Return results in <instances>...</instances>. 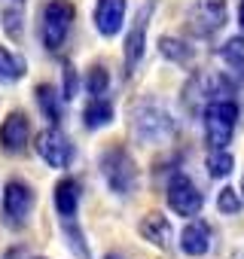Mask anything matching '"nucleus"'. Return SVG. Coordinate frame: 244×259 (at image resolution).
Listing matches in <instances>:
<instances>
[{"label": "nucleus", "instance_id": "nucleus-1", "mask_svg": "<svg viewBox=\"0 0 244 259\" xmlns=\"http://www.w3.org/2000/svg\"><path fill=\"white\" fill-rule=\"evenodd\" d=\"M98 168H101V177L107 183V189L116 195V198H132L141 186V171H138V162L135 156L122 147V144H113L101 153L98 159Z\"/></svg>", "mask_w": 244, "mask_h": 259}, {"label": "nucleus", "instance_id": "nucleus-2", "mask_svg": "<svg viewBox=\"0 0 244 259\" xmlns=\"http://www.w3.org/2000/svg\"><path fill=\"white\" fill-rule=\"evenodd\" d=\"M177 132L174 116L159 101H138L132 107V135L141 144H168Z\"/></svg>", "mask_w": 244, "mask_h": 259}, {"label": "nucleus", "instance_id": "nucleus-3", "mask_svg": "<svg viewBox=\"0 0 244 259\" xmlns=\"http://www.w3.org/2000/svg\"><path fill=\"white\" fill-rule=\"evenodd\" d=\"M238 104L235 98H223V101H211L201 110V128H205V141L211 150H226L235 138V128H238Z\"/></svg>", "mask_w": 244, "mask_h": 259}, {"label": "nucleus", "instance_id": "nucleus-4", "mask_svg": "<svg viewBox=\"0 0 244 259\" xmlns=\"http://www.w3.org/2000/svg\"><path fill=\"white\" fill-rule=\"evenodd\" d=\"M76 22V7L70 0H49L40 10V40L46 52H61Z\"/></svg>", "mask_w": 244, "mask_h": 259}, {"label": "nucleus", "instance_id": "nucleus-5", "mask_svg": "<svg viewBox=\"0 0 244 259\" xmlns=\"http://www.w3.org/2000/svg\"><path fill=\"white\" fill-rule=\"evenodd\" d=\"M37 204V192L28 180L22 177H10L4 183V195H0V213H4V223L10 229H22Z\"/></svg>", "mask_w": 244, "mask_h": 259}, {"label": "nucleus", "instance_id": "nucleus-6", "mask_svg": "<svg viewBox=\"0 0 244 259\" xmlns=\"http://www.w3.org/2000/svg\"><path fill=\"white\" fill-rule=\"evenodd\" d=\"M229 22V7L226 0H195L186 13V28L195 40H211L217 37Z\"/></svg>", "mask_w": 244, "mask_h": 259}, {"label": "nucleus", "instance_id": "nucleus-7", "mask_svg": "<svg viewBox=\"0 0 244 259\" xmlns=\"http://www.w3.org/2000/svg\"><path fill=\"white\" fill-rule=\"evenodd\" d=\"M235 82L238 79H229L226 73H211V70H205V73H195L192 79H189V85H186V104L189 107H208L211 101H223V98H232L235 95Z\"/></svg>", "mask_w": 244, "mask_h": 259}, {"label": "nucleus", "instance_id": "nucleus-8", "mask_svg": "<svg viewBox=\"0 0 244 259\" xmlns=\"http://www.w3.org/2000/svg\"><path fill=\"white\" fill-rule=\"evenodd\" d=\"M153 13H156V0H147V4L138 10L132 28H129V34H126V43H122V55H126V73H129V76L141 67V61H144V55H147V28H150Z\"/></svg>", "mask_w": 244, "mask_h": 259}, {"label": "nucleus", "instance_id": "nucleus-9", "mask_svg": "<svg viewBox=\"0 0 244 259\" xmlns=\"http://www.w3.org/2000/svg\"><path fill=\"white\" fill-rule=\"evenodd\" d=\"M165 201H168V207H171L177 217L192 220V217H198L201 207H205V192L192 183V177L174 174V177L168 180V186H165Z\"/></svg>", "mask_w": 244, "mask_h": 259}, {"label": "nucleus", "instance_id": "nucleus-10", "mask_svg": "<svg viewBox=\"0 0 244 259\" xmlns=\"http://www.w3.org/2000/svg\"><path fill=\"white\" fill-rule=\"evenodd\" d=\"M34 150H37V156H40L49 168H55V171L70 168V165H73V156H76V150H73L70 138L61 132L58 125H49L46 132H40V135H37Z\"/></svg>", "mask_w": 244, "mask_h": 259}, {"label": "nucleus", "instance_id": "nucleus-11", "mask_svg": "<svg viewBox=\"0 0 244 259\" xmlns=\"http://www.w3.org/2000/svg\"><path fill=\"white\" fill-rule=\"evenodd\" d=\"M31 144V119L25 110H10L7 119L0 122V150L7 156H22L28 153Z\"/></svg>", "mask_w": 244, "mask_h": 259}, {"label": "nucleus", "instance_id": "nucleus-12", "mask_svg": "<svg viewBox=\"0 0 244 259\" xmlns=\"http://www.w3.org/2000/svg\"><path fill=\"white\" fill-rule=\"evenodd\" d=\"M126 10L129 4L126 0H95V10H92V22H95V31L101 37H116L126 25Z\"/></svg>", "mask_w": 244, "mask_h": 259}, {"label": "nucleus", "instance_id": "nucleus-13", "mask_svg": "<svg viewBox=\"0 0 244 259\" xmlns=\"http://www.w3.org/2000/svg\"><path fill=\"white\" fill-rule=\"evenodd\" d=\"M138 232H141V238H144L147 244H153V247H159V250H171L174 229H171V223H168L165 213H159V210L144 213V220L138 223Z\"/></svg>", "mask_w": 244, "mask_h": 259}, {"label": "nucleus", "instance_id": "nucleus-14", "mask_svg": "<svg viewBox=\"0 0 244 259\" xmlns=\"http://www.w3.org/2000/svg\"><path fill=\"white\" fill-rule=\"evenodd\" d=\"M214 247V232L205 220H189L180 232V250L186 256H205Z\"/></svg>", "mask_w": 244, "mask_h": 259}, {"label": "nucleus", "instance_id": "nucleus-15", "mask_svg": "<svg viewBox=\"0 0 244 259\" xmlns=\"http://www.w3.org/2000/svg\"><path fill=\"white\" fill-rule=\"evenodd\" d=\"M79 198H83V183L76 177H61L55 183V192H52V204H55V213L61 220L67 217H76L79 210Z\"/></svg>", "mask_w": 244, "mask_h": 259}, {"label": "nucleus", "instance_id": "nucleus-16", "mask_svg": "<svg viewBox=\"0 0 244 259\" xmlns=\"http://www.w3.org/2000/svg\"><path fill=\"white\" fill-rule=\"evenodd\" d=\"M34 98H37V107H40V113L46 116L49 125H58V122L64 119V95H58L55 85L40 82V85L34 89Z\"/></svg>", "mask_w": 244, "mask_h": 259}, {"label": "nucleus", "instance_id": "nucleus-17", "mask_svg": "<svg viewBox=\"0 0 244 259\" xmlns=\"http://www.w3.org/2000/svg\"><path fill=\"white\" fill-rule=\"evenodd\" d=\"M113 119H116V110H113V101H110L107 95H101V98H89V104L83 107V125L89 128V132L107 128Z\"/></svg>", "mask_w": 244, "mask_h": 259}, {"label": "nucleus", "instance_id": "nucleus-18", "mask_svg": "<svg viewBox=\"0 0 244 259\" xmlns=\"http://www.w3.org/2000/svg\"><path fill=\"white\" fill-rule=\"evenodd\" d=\"M217 58L229 67V73H232L238 82H244V34L229 37V40L217 49Z\"/></svg>", "mask_w": 244, "mask_h": 259}, {"label": "nucleus", "instance_id": "nucleus-19", "mask_svg": "<svg viewBox=\"0 0 244 259\" xmlns=\"http://www.w3.org/2000/svg\"><path fill=\"white\" fill-rule=\"evenodd\" d=\"M25 73H28L25 58L16 55V52L7 49V46H0V85H13V82H19Z\"/></svg>", "mask_w": 244, "mask_h": 259}, {"label": "nucleus", "instance_id": "nucleus-20", "mask_svg": "<svg viewBox=\"0 0 244 259\" xmlns=\"http://www.w3.org/2000/svg\"><path fill=\"white\" fill-rule=\"evenodd\" d=\"M159 52H162L165 61L180 64V67L195 58V49H192L186 40H180V37H162V40H159Z\"/></svg>", "mask_w": 244, "mask_h": 259}, {"label": "nucleus", "instance_id": "nucleus-21", "mask_svg": "<svg viewBox=\"0 0 244 259\" xmlns=\"http://www.w3.org/2000/svg\"><path fill=\"white\" fill-rule=\"evenodd\" d=\"M61 232H64L67 250H70L76 259H92V250H89V244H86V235H83V229H79L76 217H67V220H61Z\"/></svg>", "mask_w": 244, "mask_h": 259}, {"label": "nucleus", "instance_id": "nucleus-22", "mask_svg": "<svg viewBox=\"0 0 244 259\" xmlns=\"http://www.w3.org/2000/svg\"><path fill=\"white\" fill-rule=\"evenodd\" d=\"M205 165H208V174L214 180H226L232 174V168H235V159H232L229 150H211L208 159H205Z\"/></svg>", "mask_w": 244, "mask_h": 259}, {"label": "nucleus", "instance_id": "nucleus-23", "mask_svg": "<svg viewBox=\"0 0 244 259\" xmlns=\"http://www.w3.org/2000/svg\"><path fill=\"white\" fill-rule=\"evenodd\" d=\"M107 89H110V70L104 64H92L86 73V92L92 98H101V95H107Z\"/></svg>", "mask_w": 244, "mask_h": 259}, {"label": "nucleus", "instance_id": "nucleus-24", "mask_svg": "<svg viewBox=\"0 0 244 259\" xmlns=\"http://www.w3.org/2000/svg\"><path fill=\"white\" fill-rule=\"evenodd\" d=\"M241 207H244L241 192H238V189H232V186H223V189H220V195H217V210H220V213H226V217H235V213H241Z\"/></svg>", "mask_w": 244, "mask_h": 259}, {"label": "nucleus", "instance_id": "nucleus-25", "mask_svg": "<svg viewBox=\"0 0 244 259\" xmlns=\"http://www.w3.org/2000/svg\"><path fill=\"white\" fill-rule=\"evenodd\" d=\"M22 10H19V4H13L10 10H4V28H7V34L13 37V40H19L22 37Z\"/></svg>", "mask_w": 244, "mask_h": 259}, {"label": "nucleus", "instance_id": "nucleus-26", "mask_svg": "<svg viewBox=\"0 0 244 259\" xmlns=\"http://www.w3.org/2000/svg\"><path fill=\"white\" fill-rule=\"evenodd\" d=\"M76 70H73V64L70 61H64V89H61V95H64V101H73V95H76Z\"/></svg>", "mask_w": 244, "mask_h": 259}, {"label": "nucleus", "instance_id": "nucleus-27", "mask_svg": "<svg viewBox=\"0 0 244 259\" xmlns=\"http://www.w3.org/2000/svg\"><path fill=\"white\" fill-rule=\"evenodd\" d=\"M0 259H31V256H28V247L25 244H16V247H10Z\"/></svg>", "mask_w": 244, "mask_h": 259}, {"label": "nucleus", "instance_id": "nucleus-28", "mask_svg": "<svg viewBox=\"0 0 244 259\" xmlns=\"http://www.w3.org/2000/svg\"><path fill=\"white\" fill-rule=\"evenodd\" d=\"M238 25H241V31H244V0H241V7H238Z\"/></svg>", "mask_w": 244, "mask_h": 259}, {"label": "nucleus", "instance_id": "nucleus-29", "mask_svg": "<svg viewBox=\"0 0 244 259\" xmlns=\"http://www.w3.org/2000/svg\"><path fill=\"white\" fill-rule=\"evenodd\" d=\"M104 259H122V256H119V253H107Z\"/></svg>", "mask_w": 244, "mask_h": 259}, {"label": "nucleus", "instance_id": "nucleus-30", "mask_svg": "<svg viewBox=\"0 0 244 259\" xmlns=\"http://www.w3.org/2000/svg\"><path fill=\"white\" fill-rule=\"evenodd\" d=\"M241 195H244V177H241Z\"/></svg>", "mask_w": 244, "mask_h": 259}, {"label": "nucleus", "instance_id": "nucleus-31", "mask_svg": "<svg viewBox=\"0 0 244 259\" xmlns=\"http://www.w3.org/2000/svg\"><path fill=\"white\" fill-rule=\"evenodd\" d=\"M13 4H19V7H22V4H25V0H13Z\"/></svg>", "mask_w": 244, "mask_h": 259}]
</instances>
